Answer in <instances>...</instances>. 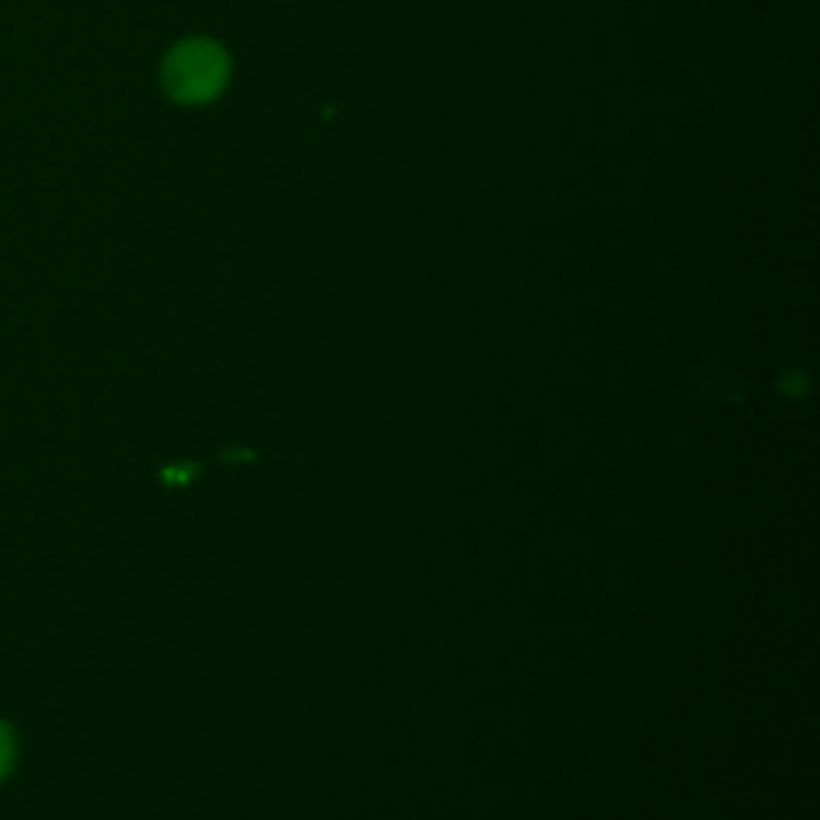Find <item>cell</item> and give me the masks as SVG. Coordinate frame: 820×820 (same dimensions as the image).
I'll return each mask as SVG.
<instances>
[{"label": "cell", "instance_id": "6da1fadb", "mask_svg": "<svg viewBox=\"0 0 820 820\" xmlns=\"http://www.w3.org/2000/svg\"><path fill=\"white\" fill-rule=\"evenodd\" d=\"M225 71H228L225 55L212 42H187L170 55L164 77L177 100L200 103L221 90Z\"/></svg>", "mask_w": 820, "mask_h": 820}, {"label": "cell", "instance_id": "7a4b0ae2", "mask_svg": "<svg viewBox=\"0 0 820 820\" xmlns=\"http://www.w3.org/2000/svg\"><path fill=\"white\" fill-rule=\"evenodd\" d=\"M7 759H10V738H7V731L0 728V772L7 769Z\"/></svg>", "mask_w": 820, "mask_h": 820}]
</instances>
